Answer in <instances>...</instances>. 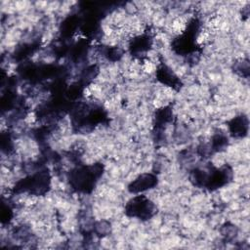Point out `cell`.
<instances>
[{
    "label": "cell",
    "instance_id": "obj_1",
    "mask_svg": "<svg viewBox=\"0 0 250 250\" xmlns=\"http://www.w3.org/2000/svg\"><path fill=\"white\" fill-rule=\"evenodd\" d=\"M103 173L101 164H94L76 168L70 174L69 182L78 191L90 192L96 185V182Z\"/></svg>",
    "mask_w": 250,
    "mask_h": 250
},
{
    "label": "cell",
    "instance_id": "obj_2",
    "mask_svg": "<svg viewBox=\"0 0 250 250\" xmlns=\"http://www.w3.org/2000/svg\"><path fill=\"white\" fill-rule=\"evenodd\" d=\"M50 186V176L46 171L38 172L18 183L16 189L19 191H27L33 194H44Z\"/></svg>",
    "mask_w": 250,
    "mask_h": 250
},
{
    "label": "cell",
    "instance_id": "obj_3",
    "mask_svg": "<svg viewBox=\"0 0 250 250\" xmlns=\"http://www.w3.org/2000/svg\"><path fill=\"white\" fill-rule=\"evenodd\" d=\"M125 212L130 217L147 220L155 214L156 208L155 205L146 196L137 195L127 203Z\"/></svg>",
    "mask_w": 250,
    "mask_h": 250
},
{
    "label": "cell",
    "instance_id": "obj_4",
    "mask_svg": "<svg viewBox=\"0 0 250 250\" xmlns=\"http://www.w3.org/2000/svg\"><path fill=\"white\" fill-rule=\"evenodd\" d=\"M156 184H157L156 176L152 174H142L129 185L128 189L132 193H139V192L147 190L149 188H152Z\"/></svg>",
    "mask_w": 250,
    "mask_h": 250
},
{
    "label": "cell",
    "instance_id": "obj_5",
    "mask_svg": "<svg viewBox=\"0 0 250 250\" xmlns=\"http://www.w3.org/2000/svg\"><path fill=\"white\" fill-rule=\"evenodd\" d=\"M157 79L162 83L174 89L180 88L181 81L178 76L165 64H161L157 67L156 70Z\"/></svg>",
    "mask_w": 250,
    "mask_h": 250
},
{
    "label": "cell",
    "instance_id": "obj_6",
    "mask_svg": "<svg viewBox=\"0 0 250 250\" xmlns=\"http://www.w3.org/2000/svg\"><path fill=\"white\" fill-rule=\"evenodd\" d=\"M152 44V39L148 34H142L131 40L129 48L134 55H143L147 52Z\"/></svg>",
    "mask_w": 250,
    "mask_h": 250
},
{
    "label": "cell",
    "instance_id": "obj_7",
    "mask_svg": "<svg viewBox=\"0 0 250 250\" xmlns=\"http://www.w3.org/2000/svg\"><path fill=\"white\" fill-rule=\"evenodd\" d=\"M229 128L232 136L234 137H244L248 132V119L244 115L236 116L231 119L229 123Z\"/></svg>",
    "mask_w": 250,
    "mask_h": 250
},
{
    "label": "cell",
    "instance_id": "obj_8",
    "mask_svg": "<svg viewBox=\"0 0 250 250\" xmlns=\"http://www.w3.org/2000/svg\"><path fill=\"white\" fill-rule=\"evenodd\" d=\"M171 119H172V111H171L170 107L166 106V107H163L156 111V116H155L156 127H160V126L168 123Z\"/></svg>",
    "mask_w": 250,
    "mask_h": 250
},
{
    "label": "cell",
    "instance_id": "obj_9",
    "mask_svg": "<svg viewBox=\"0 0 250 250\" xmlns=\"http://www.w3.org/2000/svg\"><path fill=\"white\" fill-rule=\"evenodd\" d=\"M77 23L78 22H77V19L76 18H73V17L68 18L67 20H65V21L62 25V34H67V35L71 34L76 29V27L78 25Z\"/></svg>",
    "mask_w": 250,
    "mask_h": 250
},
{
    "label": "cell",
    "instance_id": "obj_10",
    "mask_svg": "<svg viewBox=\"0 0 250 250\" xmlns=\"http://www.w3.org/2000/svg\"><path fill=\"white\" fill-rule=\"evenodd\" d=\"M228 145V139L223 135H217L212 140V149L221 150Z\"/></svg>",
    "mask_w": 250,
    "mask_h": 250
}]
</instances>
